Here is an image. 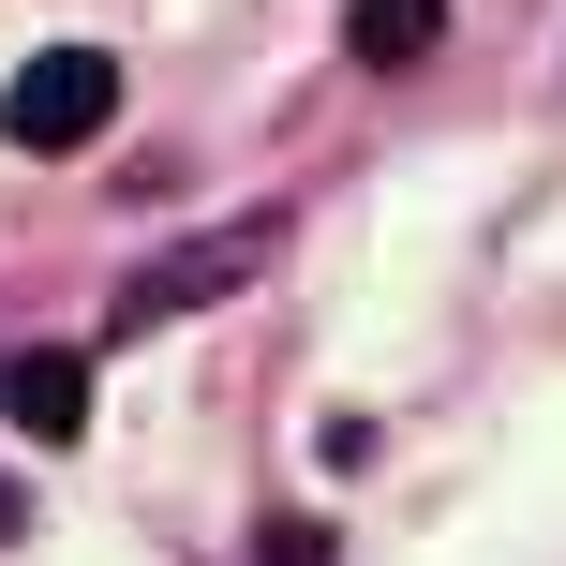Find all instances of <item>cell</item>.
Listing matches in <instances>:
<instances>
[{
  "mask_svg": "<svg viewBox=\"0 0 566 566\" xmlns=\"http://www.w3.org/2000/svg\"><path fill=\"white\" fill-rule=\"evenodd\" d=\"M105 119H119V60L105 45H45L15 90H0V135L15 149H90Z\"/></svg>",
  "mask_w": 566,
  "mask_h": 566,
  "instance_id": "1",
  "label": "cell"
},
{
  "mask_svg": "<svg viewBox=\"0 0 566 566\" xmlns=\"http://www.w3.org/2000/svg\"><path fill=\"white\" fill-rule=\"evenodd\" d=\"M269 254H283L269 209H254V224H224V239H179V254H149L135 283H119V328H165V313H195V298H239Z\"/></svg>",
  "mask_w": 566,
  "mask_h": 566,
  "instance_id": "2",
  "label": "cell"
},
{
  "mask_svg": "<svg viewBox=\"0 0 566 566\" xmlns=\"http://www.w3.org/2000/svg\"><path fill=\"white\" fill-rule=\"evenodd\" d=\"M0 402H15V432H90V358L75 343H30V358L0 373Z\"/></svg>",
  "mask_w": 566,
  "mask_h": 566,
  "instance_id": "3",
  "label": "cell"
},
{
  "mask_svg": "<svg viewBox=\"0 0 566 566\" xmlns=\"http://www.w3.org/2000/svg\"><path fill=\"white\" fill-rule=\"evenodd\" d=\"M343 45H358V75H418V60L448 45V0H358Z\"/></svg>",
  "mask_w": 566,
  "mask_h": 566,
  "instance_id": "4",
  "label": "cell"
},
{
  "mask_svg": "<svg viewBox=\"0 0 566 566\" xmlns=\"http://www.w3.org/2000/svg\"><path fill=\"white\" fill-rule=\"evenodd\" d=\"M15 522H30V492H15V478H0V537H15Z\"/></svg>",
  "mask_w": 566,
  "mask_h": 566,
  "instance_id": "5",
  "label": "cell"
}]
</instances>
